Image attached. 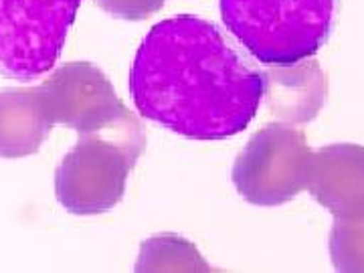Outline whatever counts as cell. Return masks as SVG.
I'll use <instances>...</instances> for the list:
<instances>
[{"instance_id": "cell-1", "label": "cell", "mask_w": 364, "mask_h": 273, "mask_svg": "<svg viewBox=\"0 0 364 273\" xmlns=\"http://www.w3.org/2000/svg\"><path fill=\"white\" fill-rule=\"evenodd\" d=\"M134 104L144 117L191 140L243 132L259 109L265 75L221 28L181 14L150 28L130 71Z\"/></svg>"}, {"instance_id": "cell-7", "label": "cell", "mask_w": 364, "mask_h": 273, "mask_svg": "<svg viewBox=\"0 0 364 273\" xmlns=\"http://www.w3.org/2000/svg\"><path fill=\"white\" fill-rule=\"evenodd\" d=\"M308 191L334 219L364 217V146L342 142L314 152Z\"/></svg>"}, {"instance_id": "cell-12", "label": "cell", "mask_w": 364, "mask_h": 273, "mask_svg": "<svg viewBox=\"0 0 364 273\" xmlns=\"http://www.w3.org/2000/svg\"><path fill=\"white\" fill-rule=\"evenodd\" d=\"M105 13L124 21H142L150 14L158 13L166 0H95Z\"/></svg>"}, {"instance_id": "cell-2", "label": "cell", "mask_w": 364, "mask_h": 273, "mask_svg": "<svg viewBox=\"0 0 364 273\" xmlns=\"http://www.w3.org/2000/svg\"><path fill=\"white\" fill-rule=\"evenodd\" d=\"M336 0H221L225 26L263 65H291L326 45Z\"/></svg>"}, {"instance_id": "cell-10", "label": "cell", "mask_w": 364, "mask_h": 273, "mask_svg": "<svg viewBox=\"0 0 364 273\" xmlns=\"http://www.w3.org/2000/svg\"><path fill=\"white\" fill-rule=\"evenodd\" d=\"M208 265L188 241L160 235L142 245L136 272H207Z\"/></svg>"}, {"instance_id": "cell-8", "label": "cell", "mask_w": 364, "mask_h": 273, "mask_svg": "<svg viewBox=\"0 0 364 273\" xmlns=\"http://www.w3.org/2000/svg\"><path fill=\"white\" fill-rule=\"evenodd\" d=\"M263 75V97H267L273 116L286 119V124H306L318 116L326 102L328 81L316 61L304 59L291 65H273Z\"/></svg>"}, {"instance_id": "cell-11", "label": "cell", "mask_w": 364, "mask_h": 273, "mask_svg": "<svg viewBox=\"0 0 364 273\" xmlns=\"http://www.w3.org/2000/svg\"><path fill=\"white\" fill-rule=\"evenodd\" d=\"M330 259L336 272H364V217L334 221L330 231Z\"/></svg>"}, {"instance_id": "cell-4", "label": "cell", "mask_w": 364, "mask_h": 273, "mask_svg": "<svg viewBox=\"0 0 364 273\" xmlns=\"http://www.w3.org/2000/svg\"><path fill=\"white\" fill-rule=\"evenodd\" d=\"M83 0H0V73L33 81L49 73Z\"/></svg>"}, {"instance_id": "cell-6", "label": "cell", "mask_w": 364, "mask_h": 273, "mask_svg": "<svg viewBox=\"0 0 364 273\" xmlns=\"http://www.w3.org/2000/svg\"><path fill=\"white\" fill-rule=\"evenodd\" d=\"M138 158L97 134L81 136L55 174V195L73 215H100L114 208L126 193V181Z\"/></svg>"}, {"instance_id": "cell-3", "label": "cell", "mask_w": 364, "mask_h": 273, "mask_svg": "<svg viewBox=\"0 0 364 273\" xmlns=\"http://www.w3.org/2000/svg\"><path fill=\"white\" fill-rule=\"evenodd\" d=\"M39 90L55 126H69L81 136L97 134L140 158L146 146L142 128L97 67L85 61L67 63Z\"/></svg>"}, {"instance_id": "cell-9", "label": "cell", "mask_w": 364, "mask_h": 273, "mask_svg": "<svg viewBox=\"0 0 364 273\" xmlns=\"http://www.w3.org/2000/svg\"><path fill=\"white\" fill-rule=\"evenodd\" d=\"M53 126L39 87L0 91V158L37 152Z\"/></svg>"}, {"instance_id": "cell-5", "label": "cell", "mask_w": 364, "mask_h": 273, "mask_svg": "<svg viewBox=\"0 0 364 273\" xmlns=\"http://www.w3.org/2000/svg\"><path fill=\"white\" fill-rule=\"evenodd\" d=\"M312 154L304 132L289 124H269L235 160V186L251 205H284L308 188Z\"/></svg>"}]
</instances>
